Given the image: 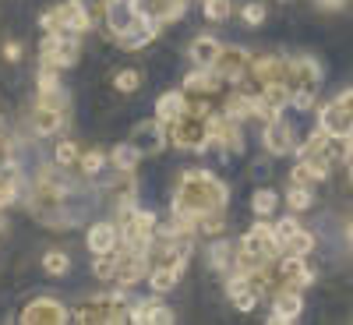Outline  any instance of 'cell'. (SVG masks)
<instances>
[{"mask_svg": "<svg viewBox=\"0 0 353 325\" xmlns=\"http://www.w3.org/2000/svg\"><path fill=\"white\" fill-rule=\"evenodd\" d=\"M226 201H230V188L219 177H212L209 170H188L181 188L173 195V209L201 216V213H212V209H226Z\"/></svg>", "mask_w": 353, "mask_h": 325, "instance_id": "1", "label": "cell"}, {"mask_svg": "<svg viewBox=\"0 0 353 325\" xmlns=\"http://www.w3.org/2000/svg\"><path fill=\"white\" fill-rule=\"evenodd\" d=\"M166 131H170V141L176 145V149H188V152L209 149V117L184 113L181 121H173Z\"/></svg>", "mask_w": 353, "mask_h": 325, "instance_id": "2", "label": "cell"}, {"mask_svg": "<svg viewBox=\"0 0 353 325\" xmlns=\"http://www.w3.org/2000/svg\"><path fill=\"white\" fill-rule=\"evenodd\" d=\"M159 18L145 8L141 14H134V21L124 28V32H117V43H121V50H128V53H138L141 46H149L156 36H159Z\"/></svg>", "mask_w": 353, "mask_h": 325, "instance_id": "3", "label": "cell"}, {"mask_svg": "<svg viewBox=\"0 0 353 325\" xmlns=\"http://www.w3.org/2000/svg\"><path fill=\"white\" fill-rule=\"evenodd\" d=\"M209 145L226 156V152H241L244 138H241V121H233L226 113H209Z\"/></svg>", "mask_w": 353, "mask_h": 325, "instance_id": "4", "label": "cell"}, {"mask_svg": "<svg viewBox=\"0 0 353 325\" xmlns=\"http://www.w3.org/2000/svg\"><path fill=\"white\" fill-rule=\"evenodd\" d=\"M241 248H251V251H261L265 258H283V241L276 237L272 223H265V216L241 237Z\"/></svg>", "mask_w": 353, "mask_h": 325, "instance_id": "5", "label": "cell"}, {"mask_svg": "<svg viewBox=\"0 0 353 325\" xmlns=\"http://www.w3.org/2000/svg\"><path fill=\"white\" fill-rule=\"evenodd\" d=\"M25 325H61L68 322V308L61 301H53V297H36V301H28V308L18 315Z\"/></svg>", "mask_w": 353, "mask_h": 325, "instance_id": "6", "label": "cell"}, {"mask_svg": "<svg viewBox=\"0 0 353 325\" xmlns=\"http://www.w3.org/2000/svg\"><path fill=\"white\" fill-rule=\"evenodd\" d=\"M290 64H293V57H276V53L254 57L248 75H251L258 85H272V81H286V85H290Z\"/></svg>", "mask_w": 353, "mask_h": 325, "instance_id": "7", "label": "cell"}, {"mask_svg": "<svg viewBox=\"0 0 353 325\" xmlns=\"http://www.w3.org/2000/svg\"><path fill=\"white\" fill-rule=\"evenodd\" d=\"M149 273H152V255L149 251H124L121 269H117L113 283L117 286H134L141 279H149Z\"/></svg>", "mask_w": 353, "mask_h": 325, "instance_id": "8", "label": "cell"}, {"mask_svg": "<svg viewBox=\"0 0 353 325\" xmlns=\"http://www.w3.org/2000/svg\"><path fill=\"white\" fill-rule=\"evenodd\" d=\"M216 71L223 75V81H244V75L251 71V53L244 46H223Z\"/></svg>", "mask_w": 353, "mask_h": 325, "instance_id": "9", "label": "cell"}, {"mask_svg": "<svg viewBox=\"0 0 353 325\" xmlns=\"http://www.w3.org/2000/svg\"><path fill=\"white\" fill-rule=\"evenodd\" d=\"M301 311H304V297H301V290L297 286H279V290H272V315H269V322H293V318H301Z\"/></svg>", "mask_w": 353, "mask_h": 325, "instance_id": "10", "label": "cell"}, {"mask_svg": "<svg viewBox=\"0 0 353 325\" xmlns=\"http://www.w3.org/2000/svg\"><path fill=\"white\" fill-rule=\"evenodd\" d=\"M226 297L233 301V308H237V311H254V304H258L261 293L251 286L248 273H237V269H233L230 279H226Z\"/></svg>", "mask_w": 353, "mask_h": 325, "instance_id": "11", "label": "cell"}, {"mask_svg": "<svg viewBox=\"0 0 353 325\" xmlns=\"http://www.w3.org/2000/svg\"><path fill=\"white\" fill-rule=\"evenodd\" d=\"M279 283H286V286H297V290H304V286H311V279H314V273H311V265L304 262V255H283L279 258Z\"/></svg>", "mask_w": 353, "mask_h": 325, "instance_id": "12", "label": "cell"}, {"mask_svg": "<svg viewBox=\"0 0 353 325\" xmlns=\"http://www.w3.org/2000/svg\"><path fill=\"white\" fill-rule=\"evenodd\" d=\"M318 128H325L329 135H353V113L339 99H332L329 106L318 110Z\"/></svg>", "mask_w": 353, "mask_h": 325, "instance_id": "13", "label": "cell"}, {"mask_svg": "<svg viewBox=\"0 0 353 325\" xmlns=\"http://www.w3.org/2000/svg\"><path fill=\"white\" fill-rule=\"evenodd\" d=\"M61 11V21H64V32H74V36H85L88 28H92V14H88L85 0H64V4H57Z\"/></svg>", "mask_w": 353, "mask_h": 325, "instance_id": "14", "label": "cell"}, {"mask_svg": "<svg viewBox=\"0 0 353 325\" xmlns=\"http://www.w3.org/2000/svg\"><path fill=\"white\" fill-rule=\"evenodd\" d=\"M261 141H265V149H269L272 156H286V152H293V128L283 121V117H276V121L265 124Z\"/></svg>", "mask_w": 353, "mask_h": 325, "instance_id": "15", "label": "cell"}, {"mask_svg": "<svg viewBox=\"0 0 353 325\" xmlns=\"http://www.w3.org/2000/svg\"><path fill=\"white\" fill-rule=\"evenodd\" d=\"M134 135H138V149L141 152H159L163 145L170 141V131H166V124L163 121H141L138 128H134Z\"/></svg>", "mask_w": 353, "mask_h": 325, "instance_id": "16", "label": "cell"}, {"mask_svg": "<svg viewBox=\"0 0 353 325\" xmlns=\"http://www.w3.org/2000/svg\"><path fill=\"white\" fill-rule=\"evenodd\" d=\"M88 248H92L96 255L121 248V226L106 223V219H103V223H92V226H88Z\"/></svg>", "mask_w": 353, "mask_h": 325, "instance_id": "17", "label": "cell"}, {"mask_svg": "<svg viewBox=\"0 0 353 325\" xmlns=\"http://www.w3.org/2000/svg\"><path fill=\"white\" fill-rule=\"evenodd\" d=\"M188 113V99H184V88H176V92H163L156 99V121H163L166 128L173 121H181V117Z\"/></svg>", "mask_w": 353, "mask_h": 325, "instance_id": "18", "label": "cell"}, {"mask_svg": "<svg viewBox=\"0 0 353 325\" xmlns=\"http://www.w3.org/2000/svg\"><path fill=\"white\" fill-rule=\"evenodd\" d=\"M21 198V173L11 159L0 163V209H8V205H14Z\"/></svg>", "mask_w": 353, "mask_h": 325, "instance_id": "19", "label": "cell"}, {"mask_svg": "<svg viewBox=\"0 0 353 325\" xmlns=\"http://www.w3.org/2000/svg\"><path fill=\"white\" fill-rule=\"evenodd\" d=\"M223 88V75L216 68H194L188 78H184V92H198V96H209Z\"/></svg>", "mask_w": 353, "mask_h": 325, "instance_id": "20", "label": "cell"}, {"mask_svg": "<svg viewBox=\"0 0 353 325\" xmlns=\"http://www.w3.org/2000/svg\"><path fill=\"white\" fill-rule=\"evenodd\" d=\"M219 50H223V43H219L216 36H198V39L191 43V61H194V68H216Z\"/></svg>", "mask_w": 353, "mask_h": 325, "instance_id": "21", "label": "cell"}, {"mask_svg": "<svg viewBox=\"0 0 353 325\" xmlns=\"http://www.w3.org/2000/svg\"><path fill=\"white\" fill-rule=\"evenodd\" d=\"M321 81V64L314 57H293L290 64V85H318Z\"/></svg>", "mask_w": 353, "mask_h": 325, "instance_id": "22", "label": "cell"}, {"mask_svg": "<svg viewBox=\"0 0 353 325\" xmlns=\"http://www.w3.org/2000/svg\"><path fill=\"white\" fill-rule=\"evenodd\" d=\"M61 124H64V117H61V110L57 106H46V103H39L36 110H32V131L43 138V135H57L61 131Z\"/></svg>", "mask_w": 353, "mask_h": 325, "instance_id": "23", "label": "cell"}, {"mask_svg": "<svg viewBox=\"0 0 353 325\" xmlns=\"http://www.w3.org/2000/svg\"><path fill=\"white\" fill-rule=\"evenodd\" d=\"M141 149L134 141H124V145H113V152H110V163H113V170H121V173H131L138 163H141Z\"/></svg>", "mask_w": 353, "mask_h": 325, "instance_id": "24", "label": "cell"}, {"mask_svg": "<svg viewBox=\"0 0 353 325\" xmlns=\"http://www.w3.org/2000/svg\"><path fill=\"white\" fill-rule=\"evenodd\" d=\"M176 283H181V269H176V265H152L149 286H152L156 293H170Z\"/></svg>", "mask_w": 353, "mask_h": 325, "instance_id": "25", "label": "cell"}, {"mask_svg": "<svg viewBox=\"0 0 353 325\" xmlns=\"http://www.w3.org/2000/svg\"><path fill=\"white\" fill-rule=\"evenodd\" d=\"M159 25H173V21H181L184 11H188V0H152V8H149Z\"/></svg>", "mask_w": 353, "mask_h": 325, "instance_id": "26", "label": "cell"}, {"mask_svg": "<svg viewBox=\"0 0 353 325\" xmlns=\"http://www.w3.org/2000/svg\"><path fill=\"white\" fill-rule=\"evenodd\" d=\"M272 258H265L261 251H251V248H241L237 244V258H233V269L237 273H254V269H265V265H269ZM230 269V273H233Z\"/></svg>", "mask_w": 353, "mask_h": 325, "instance_id": "27", "label": "cell"}, {"mask_svg": "<svg viewBox=\"0 0 353 325\" xmlns=\"http://www.w3.org/2000/svg\"><path fill=\"white\" fill-rule=\"evenodd\" d=\"M121 258H124V251H121V248H113V251H103V255H96L92 273H96L99 279H113V276H117V269H121Z\"/></svg>", "mask_w": 353, "mask_h": 325, "instance_id": "28", "label": "cell"}, {"mask_svg": "<svg viewBox=\"0 0 353 325\" xmlns=\"http://www.w3.org/2000/svg\"><path fill=\"white\" fill-rule=\"evenodd\" d=\"M233 258H237V248L226 244V241H212V248H209V262H212V269H216V273L233 269Z\"/></svg>", "mask_w": 353, "mask_h": 325, "instance_id": "29", "label": "cell"}, {"mask_svg": "<svg viewBox=\"0 0 353 325\" xmlns=\"http://www.w3.org/2000/svg\"><path fill=\"white\" fill-rule=\"evenodd\" d=\"M251 209H254V216H265V219H269V216L279 209V195H276L272 188H258V191L251 195Z\"/></svg>", "mask_w": 353, "mask_h": 325, "instance_id": "30", "label": "cell"}, {"mask_svg": "<svg viewBox=\"0 0 353 325\" xmlns=\"http://www.w3.org/2000/svg\"><path fill=\"white\" fill-rule=\"evenodd\" d=\"M53 163L61 166V170H71L81 163V149H78V141L64 138V141H57V152H53Z\"/></svg>", "mask_w": 353, "mask_h": 325, "instance_id": "31", "label": "cell"}, {"mask_svg": "<svg viewBox=\"0 0 353 325\" xmlns=\"http://www.w3.org/2000/svg\"><path fill=\"white\" fill-rule=\"evenodd\" d=\"M226 117H233V121H244V117H251V92H233L223 106Z\"/></svg>", "mask_w": 353, "mask_h": 325, "instance_id": "32", "label": "cell"}, {"mask_svg": "<svg viewBox=\"0 0 353 325\" xmlns=\"http://www.w3.org/2000/svg\"><path fill=\"white\" fill-rule=\"evenodd\" d=\"M311 248H314V237H311L307 230H297L290 241H283V255H304V258H307Z\"/></svg>", "mask_w": 353, "mask_h": 325, "instance_id": "33", "label": "cell"}, {"mask_svg": "<svg viewBox=\"0 0 353 325\" xmlns=\"http://www.w3.org/2000/svg\"><path fill=\"white\" fill-rule=\"evenodd\" d=\"M43 269H46V276H68V269H71V258L64 255V251H46L43 255Z\"/></svg>", "mask_w": 353, "mask_h": 325, "instance_id": "34", "label": "cell"}, {"mask_svg": "<svg viewBox=\"0 0 353 325\" xmlns=\"http://www.w3.org/2000/svg\"><path fill=\"white\" fill-rule=\"evenodd\" d=\"M113 88H117V92H138V88H141V71H134V68L117 71L113 75Z\"/></svg>", "mask_w": 353, "mask_h": 325, "instance_id": "35", "label": "cell"}, {"mask_svg": "<svg viewBox=\"0 0 353 325\" xmlns=\"http://www.w3.org/2000/svg\"><path fill=\"white\" fill-rule=\"evenodd\" d=\"M251 117H258V121L269 124V121H276V117H283V110H279V106H272L269 99H265V96L258 92V96H251Z\"/></svg>", "mask_w": 353, "mask_h": 325, "instance_id": "36", "label": "cell"}, {"mask_svg": "<svg viewBox=\"0 0 353 325\" xmlns=\"http://www.w3.org/2000/svg\"><path fill=\"white\" fill-rule=\"evenodd\" d=\"M311 201H314L311 188H301V184H293V188L286 191V205H290L293 213H304V209H311Z\"/></svg>", "mask_w": 353, "mask_h": 325, "instance_id": "37", "label": "cell"}, {"mask_svg": "<svg viewBox=\"0 0 353 325\" xmlns=\"http://www.w3.org/2000/svg\"><path fill=\"white\" fill-rule=\"evenodd\" d=\"M198 230L209 233V237H216V233L226 230V219H223V209H212V213H201L198 216Z\"/></svg>", "mask_w": 353, "mask_h": 325, "instance_id": "38", "label": "cell"}, {"mask_svg": "<svg viewBox=\"0 0 353 325\" xmlns=\"http://www.w3.org/2000/svg\"><path fill=\"white\" fill-rule=\"evenodd\" d=\"M314 88H318V85H293L290 106H293V110H311V106H314Z\"/></svg>", "mask_w": 353, "mask_h": 325, "instance_id": "39", "label": "cell"}, {"mask_svg": "<svg viewBox=\"0 0 353 325\" xmlns=\"http://www.w3.org/2000/svg\"><path fill=\"white\" fill-rule=\"evenodd\" d=\"M233 11V0H205V18L209 21H226Z\"/></svg>", "mask_w": 353, "mask_h": 325, "instance_id": "40", "label": "cell"}, {"mask_svg": "<svg viewBox=\"0 0 353 325\" xmlns=\"http://www.w3.org/2000/svg\"><path fill=\"white\" fill-rule=\"evenodd\" d=\"M106 163H110V156L99 152V149H92V152H81V163H78V166H81L85 173H99Z\"/></svg>", "mask_w": 353, "mask_h": 325, "instance_id": "41", "label": "cell"}, {"mask_svg": "<svg viewBox=\"0 0 353 325\" xmlns=\"http://www.w3.org/2000/svg\"><path fill=\"white\" fill-rule=\"evenodd\" d=\"M39 92H61V78H57V68L43 64V71H39Z\"/></svg>", "mask_w": 353, "mask_h": 325, "instance_id": "42", "label": "cell"}, {"mask_svg": "<svg viewBox=\"0 0 353 325\" xmlns=\"http://www.w3.org/2000/svg\"><path fill=\"white\" fill-rule=\"evenodd\" d=\"M173 322V311L159 301V293H156V301H152V311H149V325H170Z\"/></svg>", "mask_w": 353, "mask_h": 325, "instance_id": "43", "label": "cell"}, {"mask_svg": "<svg viewBox=\"0 0 353 325\" xmlns=\"http://www.w3.org/2000/svg\"><path fill=\"white\" fill-rule=\"evenodd\" d=\"M272 230H276V237H279V241H290L301 226H297V216H283V219L272 223Z\"/></svg>", "mask_w": 353, "mask_h": 325, "instance_id": "44", "label": "cell"}, {"mask_svg": "<svg viewBox=\"0 0 353 325\" xmlns=\"http://www.w3.org/2000/svg\"><path fill=\"white\" fill-rule=\"evenodd\" d=\"M241 14H244L248 25H261L265 21V4H261V0H248V4L241 8Z\"/></svg>", "mask_w": 353, "mask_h": 325, "instance_id": "45", "label": "cell"}, {"mask_svg": "<svg viewBox=\"0 0 353 325\" xmlns=\"http://www.w3.org/2000/svg\"><path fill=\"white\" fill-rule=\"evenodd\" d=\"M290 181H293V184H301V188H311V184L318 181V177H314V173H311V166H307V163L301 159L297 166H293V173H290Z\"/></svg>", "mask_w": 353, "mask_h": 325, "instance_id": "46", "label": "cell"}, {"mask_svg": "<svg viewBox=\"0 0 353 325\" xmlns=\"http://www.w3.org/2000/svg\"><path fill=\"white\" fill-rule=\"evenodd\" d=\"M4 61H11V64H18L21 61V43H4Z\"/></svg>", "mask_w": 353, "mask_h": 325, "instance_id": "47", "label": "cell"}, {"mask_svg": "<svg viewBox=\"0 0 353 325\" xmlns=\"http://www.w3.org/2000/svg\"><path fill=\"white\" fill-rule=\"evenodd\" d=\"M339 103H343V106H346V110L353 113V88H346V92L339 96Z\"/></svg>", "mask_w": 353, "mask_h": 325, "instance_id": "48", "label": "cell"}, {"mask_svg": "<svg viewBox=\"0 0 353 325\" xmlns=\"http://www.w3.org/2000/svg\"><path fill=\"white\" fill-rule=\"evenodd\" d=\"M318 4H321V8H343L346 0H318Z\"/></svg>", "mask_w": 353, "mask_h": 325, "instance_id": "49", "label": "cell"}, {"mask_svg": "<svg viewBox=\"0 0 353 325\" xmlns=\"http://www.w3.org/2000/svg\"><path fill=\"white\" fill-rule=\"evenodd\" d=\"M346 241H350V248H353V219L346 223Z\"/></svg>", "mask_w": 353, "mask_h": 325, "instance_id": "50", "label": "cell"}, {"mask_svg": "<svg viewBox=\"0 0 353 325\" xmlns=\"http://www.w3.org/2000/svg\"><path fill=\"white\" fill-rule=\"evenodd\" d=\"M350 181H353V156H350Z\"/></svg>", "mask_w": 353, "mask_h": 325, "instance_id": "51", "label": "cell"}, {"mask_svg": "<svg viewBox=\"0 0 353 325\" xmlns=\"http://www.w3.org/2000/svg\"><path fill=\"white\" fill-rule=\"evenodd\" d=\"M0 230H4V216H0Z\"/></svg>", "mask_w": 353, "mask_h": 325, "instance_id": "52", "label": "cell"}]
</instances>
